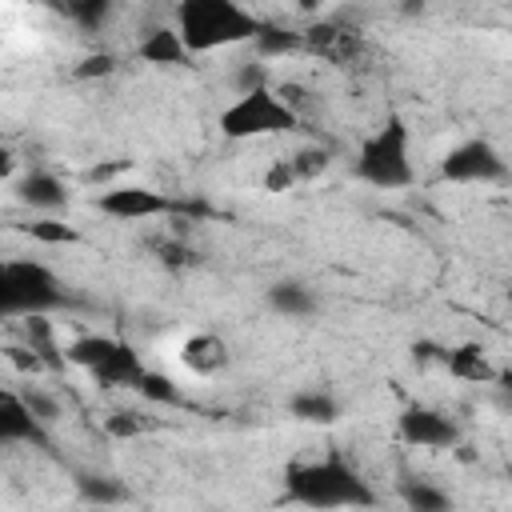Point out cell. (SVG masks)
<instances>
[{
  "label": "cell",
  "mask_w": 512,
  "mask_h": 512,
  "mask_svg": "<svg viewBox=\"0 0 512 512\" xmlns=\"http://www.w3.org/2000/svg\"><path fill=\"white\" fill-rule=\"evenodd\" d=\"M64 360L84 368L100 388H140L148 376L140 352L116 336H76L64 348Z\"/></svg>",
  "instance_id": "5"
},
{
  "label": "cell",
  "mask_w": 512,
  "mask_h": 512,
  "mask_svg": "<svg viewBox=\"0 0 512 512\" xmlns=\"http://www.w3.org/2000/svg\"><path fill=\"white\" fill-rule=\"evenodd\" d=\"M60 12H64L68 20H76L84 32H96V28L108 20L112 4H108V0H72V4H64Z\"/></svg>",
  "instance_id": "22"
},
{
  "label": "cell",
  "mask_w": 512,
  "mask_h": 512,
  "mask_svg": "<svg viewBox=\"0 0 512 512\" xmlns=\"http://www.w3.org/2000/svg\"><path fill=\"white\" fill-rule=\"evenodd\" d=\"M4 356H8V364H16L20 372H28V376H36V372H44L48 364H44V356L40 352H32L28 344H8L4 348Z\"/></svg>",
  "instance_id": "29"
},
{
  "label": "cell",
  "mask_w": 512,
  "mask_h": 512,
  "mask_svg": "<svg viewBox=\"0 0 512 512\" xmlns=\"http://www.w3.org/2000/svg\"><path fill=\"white\" fill-rule=\"evenodd\" d=\"M24 236H32V240H36V244H44V248L80 244V232H76L72 224L56 220V216H36V220H28V224H24Z\"/></svg>",
  "instance_id": "19"
},
{
  "label": "cell",
  "mask_w": 512,
  "mask_h": 512,
  "mask_svg": "<svg viewBox=\"0 0 512 512\" xmlns=\"http://www.w3.org/2000/svg\"><path fill=\"white\" fill-rule=\"evenodd\" d=\"M76 488H80V496L92 500V504H120V500L128 496V488H124L116 476H104V472H80V476H76Z\"/></svg>",
  "instance_id": "20"
},
{
  "label": "cell",
  "mask_w": 512,
  "mask_h": 512,
  "mask_svg": "<svg viewBox=\"0 0 512 512\" xmlns=\"http://www.w3.org/2000/svg\"><path fill=\"white\" fill-rule=\"evenodd\" d=\"M156 252H160V260H164L168 268H188V264H192V248H188L184 240H176V236H164V240L156 244Z\"/></svg>",
  "instance_id": "30"
},
{
  "label": "cell",
  "mask_w": 512,
  "mask_h": 512,
  "mask_svg": "<svg viewBox=\"0 0 512 512\" xmlns=\"http://www.w3.org/2000/svg\"><path fill=\"white\" fill-rule=\"evenodd\" d=\"M284 500L312 512H340V508L360 512V508H376V488L340 452H324L316 460L288 464Z\"/></svg>",
  "instance_id": "1"
},
{
  "label": "cell",
  "mask_w": 512,
  "mask_h": 512,
  "mask_svg": "<svg viewBox=\"0 0 512 512\" xmlns=\"http://www.w3.org/2000/svg\"><path fill=\"white\" fill-rule=\"evenodd\" d=\"M396 436L408 448H452L460 440V428L448 412L428 408V404H408L396 416Z\"/></svg>",
  "instance_id": "9"
},
{
  "label": "cell",
  "mask_w": 512,
  "mask_h": 512,
  "mask_svg": "<svg viewBox=\"0 0 512 512\" xmlns=\"http://www.w3.org/2000/svg\"><path fill=\"white\" fill-rule=\"evenodd\" d=\"M176 32L188 48V56H204L216 48H232V44H252L264 28V20L256 12H248L244 4L232 0H184L172 12Z\"/></svg>",
  "instance_id": "2"
},
{
  "label": "cell",
  "mask_w": 512,
  "mask_h": 512,
  "mask_svg": "<svg viewBox=\"0 0 512 512\" xmlns=\"http://www.w3.org/2000/svg\"><path fill=\"white\" fill-rule=\"evenodd\" d=\"M276 96H280V100H284L300 120L316 108V92H312L308 84H300V80H280V84H276Z\"/></svg>",
  "instance_id": "24"
},
{
  "label": "cell",
  "mask_w": 512,
  "mask_h": 512,
  "mask_svg": "<svg viewBox=\"0 0 512 512\" xmlns=\"http://www.w3.org/2000/svg\"><path fill=\"white\" fill-rule=\"evenodd\" d=\"M440 360H444L448 376H456V380H468V384H492L496 380V364L488 360V352L476 340H464V344L448 348Z\"/></svg>",
  "instance_id": "14"
},
{
  "label": "cell",
  "mask_w": 512,
  "mask_h": 512,
  "mask_svg": "<svg viewBox=\"0 0 512 512\" xmlns=\"http://www.w3.org/2000/svg\"><path fill=\"white\" fill-rule=\"evenodd\" d=\"M136 56L144 64H156V68H176L188 60V48L176 32V24H156V28H144L140 40H136Z\"/></svg>",
  "instance_id": "13"
},
{
  "label": "cell",
  "mask_w": 512,
  "mask_h": 512,
  "mask_svg": "<svg viewBox=\"0 0 512 512\" xmlns=\"http://www.w3.org/2000/svg\"><path fill=\"white\" fill-rule=\"evenodd\" d=\"M268 308L276 316H288V320H308L320 308V300L304 280H276L268 288Z\"/></svg>",
  "instance_id": "15"
},
{
  "label": "cell",
  "mask_w": 512,
  "mask_h": 512,
  "mask_svg": "<svg viewBox=\"0 0 512 512\" xmlns=\"http://www.w3.org/2000/svg\"><path fill=\"white\" fill-rule=\"evenodd\" d=\"M0 444H36V448L48 444V428L32 416L24 396L12 388L0 392Z\"/></svg>",
  "instance_id": "11"
},
{
  "label": "cell",
  "mask_w": 512,
  "mask_h": 512,
  "mask_svg": "<svg viewBox=\"0 0 512 512\" xmlns=\"http://www.w3.org/2000/svg\"><path fill=\"white\" fill-rule=\"evenodd\" d=\"M96 212L112 216V220H156V216H172V212H188L184 200H172L156 188L144 184H108L96 196Z\"/></svg>",
  "instance_id": "7"
},
{
  "label": "cell",
  "mask_w": 512,
  "mask_h": 512,
  "mask_svg": "<svg viewBox=\"0 0 512 512\" xmlns=\"http://www.w3.org/2000/svg\"><path fill=\"white\" fill-rule=\"evenodd\" d=\"M12 196H16L24 208L44 212V216L64 212L68 200H72L68 188H64V180H60L56 172H48V168H24V172L12 180Z\"/></svg>",
  "instance_id": "10"
},
{
  "label": "cell",
  "mask_w": 512,
  "mask_h": 512,
  "mask_svg": "<svg viewBox=\"0 0 512 512\" xmlns=\"http://www.w3.org/2000/svg\"><path fill=\"white\" fill-rule=\"evenodd\" d=\"M128 168H132V160H108V164H96V168L84 172V184H108V180H116V176L128 172Z\"/></svg>",
  "instance_id": "31"
},
{
  "label": "cell",
  "mask_w": 512,
  "mask_h": 512,
  "mask_svg": "<svg viewBox=\"0 0 512 512\" xmlns=\"http://www.w3.org/2000/svg\"><path fill=\"white\" fill-rule=\"evenodd\" d=\"M68 304L60 276L40 260H4L0 268V312L4 320L48 316Z\"/></svg>",
  "instance_id": "3"
},
{
  "label": "cell",
  "mask_w": 512,
  "mask_h": 512,
  "mask_svg": "<svg viewBox=\"0 0 512 512\" xmlns=\"http://www.w3.org/2000/svg\"><path fill=\"white\" fill-rule=\"evenodd\" d=\"M504 176H508L504 156L488 140H476V136L460 140L440 160V180H452V184H496Z\"/></svg>",
  "instance_id": "8"
},
{
  "label": "cell",
  "mask_w": 512,
  "mask_h": 512,
  "mask_svg": "<svg viewBox=\"0 0 512 512\" xmlns=\"http://www.w3.org/2000/svg\"><path fill=\"white\" fill-rule=\"evenodd\" d=\"M20 396H24V404L32 408V416H36L44 428H52V424L64 416V404H60V396H56V392H48V388H40V384H28Z\"/></svg>",
  "instance_id": "21"
},
{
  "label": "cell",
  "mask_w": 512,
  "mask_h": 512,
  "mask_svg": "<svg viewBox=\"0 0 512 512\" xmlns=\"http://www.w3.org/2000/svg\"><path fill=\"white\" fill-rule=\"evenodd\" d=\"M104 432H108L112 440H136V436L144 432V424H140V416H136V412L116 408V412H108V416H104Z\"/></svg>",
  "instance_id": "26"
},
{
  "label": "cell",
  "mask_w": 512,
  "mask_h": 512,
  "mask_svg": "<svg viewBox=\"0 0 512 512\" xmlns=\"http://www.w3.org/2000/svg\"><path fill=\"white\" fill-rule=\"evenodd\" d=\"M508 308H512V292H508Z\"/></svg>",
  "instance_id": "32"
},
{
  "label": "cell",
  "mask_w": 512,
  "mask_h": 512,
  "mask_svg": "<svg viewBox=\"0 0 512 512\" xmlns=\"http://www.w3.org/2000/svg\"><path fill=\"white\" fill-rule=\"evenodd\" d=\"M292 184H300V176H296V168H292L288 156L284 160H272L264 168V192H288Z\"/></svg>",
  "instance_id": "27"
},
{
  "label": "cell",
  "mask_w": 512,
  "mask_h": 512,
  "mask_svg": "<svg viewBox=\"0 0 512 512\" xmlns=\"http://www.w3.org/2000/svg\"><path fill=\"white\" fill-rule=\"evenodd\" d=\"M108 72H116V56L112 52H92V56H84L80 64H76V72L72 76H80V80H100V76H108Z\"/></svg>",
  "instance_id": "28"
},
{
  "label": "cell",
  "mask_w": 512,
  "mask_h": 512,
  "mask_svg": "<svg viewBox=\"0 0 512 512\" xmlns=\"http://www.w3.org/2000/svg\"><path fill=\"white\" fill-rule=\"evenodd\" d=\"M288 416L300 424H336L340 420V400L328 388H300L288 400Z\"/></svg>",
  "instance_id": "16"
},
{
  "label": "cell",
  "mask_w": 512,
  "mask_h": 512,
  "mask_svg": "<svg viewBox=\"0 0 512 512\" xmlns=\"http://www.w3.org/2000/svg\"><path fill=\"white\" fill-rule=\"evenodd\" d=\"M396 492H400V500H404L408 512H452V496L440 484H432V480L404 476L396 484Z\"/></svg>",
  "instance_id": "17"
},
{
  "label": "cell",
  "mask_w": 512,
  "mask_h": 512,
  "mask_svg": "<svg viewBox=\"0 0 512 512\" xmlns=\"http://www.w3.org/2000/svg\"><path fill=\"white\" fill-rule=\"evenodd\" d=\"M412 136L408 124L392 112L384 116V124L376 132L364 136L360 152H356V176L372 188H404L412 184V152H408Z\"/></svg>",
  "instance_id": "4"
},
{
  "label": "cell",
  "mask_w": 512,
  "mask_h": 512,
  "mask_svg": "<svg viewBox=\"0 0 512 512\" xmlns=\"http://www.w3.org/2000/svg\"><path fill=\"white\" fill-rule=\"evenodd\" d=\"M180 364L192 372V376H216L228 368V344L216 336V332H192L184 344H180Z\"/></svg>",
  "instance_id": "12"
},
{
  "label": "cell",
  "mask_w": 512,
  "mask_h": 512,
  "mask_svg": "<svg viewBox=\"0 0 512 512\" xmlns=\"http://www.w3.org/2000/svg\"><path fill=\"white\" fill-rule=\"evenodd\" d=\"M288 160H292V168H296V176H300V180H316L320 172H328L332 152H328V148H320V144H308V148H296Z\"/></svg>",
  "instance_id": "23"
},
{
  "label": "cell",
  "mask_w": 512,
  "mask_h": 512,
  "mask_svg": "<svg viewBox=\"0 0 512 512\" xmlns=\"http://www.w3.org/2000/svg\"><path fill=\"white\" fill-rule=\"evenodd\" d=\"M252 48H256V56H260V60H276V56H288V52H304V48H308V40H304V32L264 24V28H260V36L252 40Z\"/></svg>",
  "instance_id": "18"
},
{
  "label": "cell",
  "mask_w": 512,
  "mask_h": 512,
  "mask_svg": "<svg viewBox=\"0 0 512 512\" xmlns=\"http://www.w3.org/2000/svg\"><path fill=\"white\" fill-rule=\"evenodd\" d=\"M136 392L148 396V400H156V404H180V388H176V380H168L164 372H148Z\"/></svg>",
  "instance_id": "25"
},
{
  "label": "cell",
  "mask_w": 512,
  "mask_h": 512,
  "mask_svg": "<svg viewBox=\"0 0 512 512\" xmlns=\"http://www.w3.org/2000/svg\"><path fill=\"white\" fill-rule=\"evenodd\" d=\"M220 132L228 140H256V136H280V132H296L304 120L276 96V88H256L236 96L224 112H220Z\"/></svg>",
  "instance_id": "6"
}]
</instances>
